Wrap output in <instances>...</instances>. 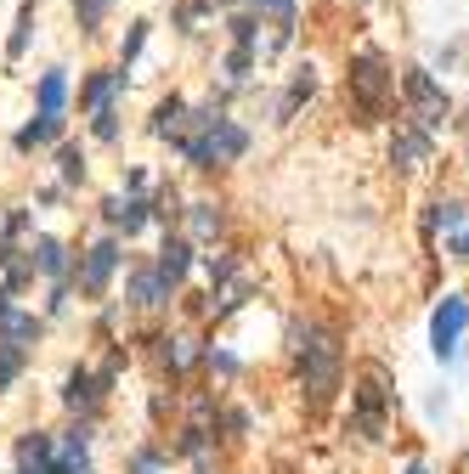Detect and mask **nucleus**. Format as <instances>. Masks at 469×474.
I'll return each instance as SVG.
<instances>
[{
  "label": "nucleus",
  "mask_w": 469,
  "mask_h": 474,
  "mask_svg": "<svg viewBox=\"0 0 469 474\" xmlns=\"http://www.w3.org/2000/svg\"><path fill=\"white\" fill-rule=\"evenodd\" d=\"M254 6H261V12H277V17H289V12H294V0H254Z\"/></svg>",
  "instance_id": "nucleus-31"
},
{
  "label": "nucleus",
  "mask_w": 469,
  "mask_h": 474,
  "mask_svg": "<svg viewBox=\"0 0 469 474\" xmlns=\"http://www.w3.org/2000/svg\"><path fill=\"white\" fill-rule=\"evenodd\" d=\"M193 232L198 237H216L221 232V209L216 204H193Z\"/></svg>",
  "instance_id": "nucleus-23"
},
{
  "label": "nucleus",
  "mask_w": 469,
  "mask_h": 474,
  "mask_svg": "<svg viewBox=\"0 0 469 474\" xmlns=\"http://www.w3.org/2000/svg\"><path fill=\"white\" fill-rule=\"evenodd\" d=\"M464 328H469V299L446 294L441 305H436V316H430V344H436V356H441V361H446V356H458Z\"/></svg>",
  "instance_id": "nucleus-3"
},
{
  "label": "nucleus",
  "mask_w": 469,
  "mask_h": 474,
  "mask_svg": "<svg viewBox=\"0 0 469 474\" xmlns=\"http://www.w3.org/2000/svg\"><path fill=\"white\" fill-rule=\"evenodd\" d=\"M57 164H62V181H79V176H85V159H79V147H62V153H57Z\"/></svg>",
  "instance_id": "nucleus-26"
},
{
  "label": "nucleus",
  "mask_w": 469,
  "mask_h": 474,
  "mask_svg": "<svg viewBox=\"0 0 469 474\" xmlns=\"http://www.w3.org/2000/svg\"><path fill=\"white\" fill-rule=\"evenodd\" d=\"M23 361H29L23 344H0V390H12V384L23 378Z\"/></svg>",
  "instance_id": "nucleus-18"
},
{
  "label": "nucleus",
  "mask_w": 469,
  "mask_h": 474,
  "mask_svg": "<svg viewBox=\"0 0 469 474\" xmlns=\"http://www.w3.org/2000/svg\"><path fill=\"white\" fill-rule=\"evenodd\" d=\"M249 68H254V46H238V51L226 57V74H232V79H244Z\"/></svg>",
  "instance_id": "nucleus-27"
},
{
  "label": "nucleus",
  "mask_w": 469,
  "mask_h": 474,
  "mask_svg": "<svg viewBox=\"0 0 469 474\" xmlns=\"http://www.w3.org/2000/svg\"><path fill=\"white\" fill-rule=\"evenodd\" d=\"M62 401H69L74 413H91V406L102 401V384H97V373L74 368V373H69V384H62Z\"/></svg>",
  "instance_id": "nucleus-10"
},
{
  "label": "nucleus",
  "mask_w": 469,
  "mask_h": 474,
  "mask_svg": "<svg viewBox=\"0 0 469 474\" xmlns=\"http://www.w3.org/2000/svg\"><path fill=\"white\" fill-rule=\"evenodd\" d=\"M29 29H34V6H23V12H17V29H12V40H6V57H23V46H29Z\"/></svg>",
  "instance_id": "nucleus-22"
},
{
  "label": "nucleus",
  "mask_w": 469,
  "mask_h": 474,
  "mask_svg": "<svg viewBox=\"0 0 469 474\" xmlns=\"http://www.w3.org/2000/svg\"><path fill=\"white\" fill-rule=\"evenodd\" d=\"M29 260H34L40 277H62V271H69V249H62L57 237H40V243L29 249Z\"/></svg>",
  "instance_id": "nucleus-14"
},
{
  "label": "nucleus",
  "mask_w": 469,
  "mask_h": 474,
  "mask_svg": "<svg viewBox=\"0 0 469 474\" xmlns=\"http://www.w3.org/2000/svg\"><path fill=\"white\" fill-rule=\"evenodd\" d=\"M153 266H159V277H164V283L176 288L181 277L193 271V243H181V237H170V243L159 249V260H153Z\"/></svg>",
  "instance_id": "nucleus-9"
},
{
  "label": "nucleus",
  "mask_w": 469,
  "mask_h": 474,
  "mask_svg": "<svg viewBox=\"0 0 469 474\" xmlns=\"http://www.w3.org/2000/svg\"><path fill=\"white\" fill-rule=\"evenodd\" d=\"M17 474H51V463H34V469H17Z\"/></svg>",
  "instance_id": "nucleus-33"
},
{
  "label": "nucleus",
  "mask_w": 469,
  "mask_h": 474,
  "mask_svg": "<svg viewBox=\"0 0 469 474\" xmlns=\"http://www.w3.org/2000/svg\"><path fill=\"white\" fill-rule=\"evenodd\" d=\"M131 474H164V458H159V451H136V458H131Z\"/></svg>",
  "instance_id": "nucleus-28"
},
{
  "label": "nucleus",
  "mask_w": 469,
  "mask_h": 474,
  "mask_svg": "<svg viewBox=\"0 0 469 474\" xmlns=\"http://www.w3.org/2000/svg\"><path fill=\"white\" fill-rule=\"evenodd\" d=\"M300 373H306V390H311L317 406H323V401L339 390V344H334L328 333L311 328V344L300 351Z\"/></svg>",
  "instance_id": "nucleus-2"
},
{
  "label": "nucleus",
  "mask_w": 469,
  "mask_h": 474,
  "mask_svg": "<svg viewBox=\"0 0 469 474\" xmlns=\"http://www.w3.org/2000/svg\"><path fill=\"white\" fill-rule=\"evenodd\" d=\"M91 131H97L102 141H114V136H119V114H114V107H108V102H102V107H97V124H91Z\"/></svg>",
  "instance_id": "nucleus-25"
},
{
  "label": "nucleus",
  "mask_w": 469,
  "mask_h": 474,
  "mask_svg": "<svg viewBox=\"0 0 469 474\" xmlns=\"http://www.w3.org/2000/svg\"><path fill=\"white\" fill-rule=\"evenodd\" d=\"M62 102H69V74L62 68L40 74V114H62Z\"/></svg>",
  "instance_id": "nucleus-16"
},
{
  "label": "nucleus",
  "mask_w": 469,
  "mask_h": 474,
  "mask_svg": "<svg viewBox=\"0 0 469 474\" xmlns=\"http://www.w3.org/2000/svg\"><path fill=\"white\" fill-rule=\"evenodd\" d=\"M164 299H170V283L159 277V266H142V271H131V305L153 311V305H164Z\"/></svg>",
  "instance_id": "nucleus-8"
},
{
  "label": "nucleus",
  "mask_w": 469,
  "mask_h": 474,
  "mask_svg": "<svg viewBox=\"0 0 469 474\" xmlns=\"http://www.w3.org/2000/svg\"><path fill=\"white\" fill-rule=\"evenodd\" d=\"M142 40H147V23H131V34H124V51H119V57L131 62V57L142 51Z\"/></svg>",
  "instance_id": "nucleus-30"
},
{
  "label": "nucleus",
  "mask_w": 469,
  "mask_h": 474,
  "mask_svg": "<svg viewBox=\"0 0 469 474\" xmlns=\"http://www.w3.org/2000/svg\"><path fill=\"white\" fill-rule=\"evenodd\" d=\"M311 91H317V79H311V68H300V79L289 85V96H283V107H277V119H289V114H294V107H300V102H306Z\"/></svg>",
  "instance_id": "nucleus-20"
},
{
  "label": "nucleus",
  "mask_w": 469,
  "mask_h": 474,
  "mask_svg": "<svg viewBox=\"0 0 469 474\" xmlns=\"http://www.w3.org/2000/svg\"><path fill=\"white\" fill-rule=\"evenodd\" d=\"M401 91H408V102L424 114V124H430V131L446 119V107H453V102H446V91H441V85L424 74V68H408V74H401Z\"/></svg>",
  "instance_id": "nucleus-4"
},
{
  "label": "nucleus",
  "mask_w": 469,
  "mask_h": 474,
  "mask_svg": "<svg viewBox=\"0 0 469 474\" xmlns=\"http://www.w3.org/2000/svg\"><path fill=\"white\" fill-rule=\"evenodd\" d=\"M153 136H170V141L187 136V102H176V96L159 102V114H153Z\"/></svg>",
  "instance_id": "nucleus-15"
},
{
  "label": "nucleus",
  "mask_w": 469,
  "mask_h": 474,
  "mask_svg": "<svg viewBox=\"0 0 469 474\" xmlns=\"http://www.w3.org/2000/svg\"><path fill=\"white\" fill-rule=\"evenodd\" d=\"M108 6H114V0H74V17H79V29L91 34V29L102 23V17H108Z\"/></svg>",
  "instance_id": "nucleus-21"
},
{
  "label": "nucleus",
  "mask_w": 469,
  "mask_h": 474,
  "mask_svg": "<svg viewBox=\"0 0 469 474\" xmlns=\"http://www.w3.org/2000/svg\"><path fill=\"white\" fill-rule=\"evenodd\" d=\"M254 34H261L254 17H232V40H238V46H254Z\"/></svg>",
  "instance_id": "nucleus-29"
},
{
  "label": "nucleus",
  "mask_w": 469,
  "mask_h": 474,
  "mask_svg": "<svg viewBox=\"0 0 469 474\" xmlns=\"http://www.w3.org/2000/svg\"><path fill=\"white\" fill-rule=\"evenodd\" d=\"M379 429H385V378L368 373V378H362V390H356V435L379 441Z\"/></svg>",
  "instance_id": "nucleus-5"
},
{
  "label": "nucleus",
  "mask_w": 469,
  "mask_h": 474,
  "mask_svg": "<svg viewBox=\"0 0 469 474\" xmlns=\"http://www.w3.org/2000/svg\"><path fill=\"white\" fill-rule=\"evenodd\" d=\"M391 159H396L401 169H418L424 159H430V131H401L396 147H391Z\"/></svg>",
  "instance_id": "nucleus-13"
},
{
  "label": "nucleus",
  "mask_w": 469,
  "mask_h": 474,
  "mask_svg": "<svg viewBox=\"0 0 469 474\" xmlns=\"http://www.w3.org/2000/svg\"><path fill=\"white\" fill-rule=\"evenodd\" d=\"M57 136H62V114H40L34 124L17 131V153H34V147H46V141H57Z\"/></svg>",
  "instance_id": "nucleus-12"
},
{
  "label": "nucleus",
  "mask_w": 469,
  "mask_h": 474,
  "mask_svg": "<svg viewBox=\"0 0 469 474\" xmlns=\"http://www.w3.org/2000/svg\"><path fill=\"white\" fill-rule=\"evenodd\" d=\"M119 85H124V74H97L91 85H85V107H102V102L119 91Z\"/></svg>",
  "instance_id": "nucleus-19"
},
{
  "label": "nucleus",
  "mask_w": 469,
  "mask_h": 474,
  "mask_svg": "<svg viewBox=\"0 0 469 474\" xmlns=\"http://www.w3.org/2000/svg\"><path fill=\"white\" fill-rule=\"evenodd\" d=\"M51 458H57V446H51V435H40V429L17 441V469H34V463H51Z\"/></svg>",
  "instance_id": "nucleus-17"
},
{
  "label": "nucleus",
  "mask_w": 469,
  "mask_h": 474,
  "mask_svg": "<svg viewBox=\"0 0 469 474\" xmlns=\"http://www.w3.org/2000/svg\"><path fill=\"white\" fill-rule=\"evenodd\" d=\"M114 266H119V243H114V237H102L97 249H85L79 288H85V294H102V288H108V277H114Z\"/></svg>",
  "instance_id": "nucleus-6"
},
{
  "label": "nucleus",
  "mask_w": 469,
  "mask_h": 474,
  "mask_svg": "<svg viewBox=\"0 0 469 474\" xmlns=\"http://www.w3.org/2000/svg\"><path fill=\"white\" fill-rule=\"evenodd\" d=\"M453 254H458V260H469V226L458 232V243H453Z\"/></svg>",
  "instance_id": "nucleus-32"
},
{
  "label": "nucleus",
  "mask_w": 469,
  "mask_h": 474,
  "mask_svg": "<svg viewBox=\"0 0 469 474\" xmlns=\"http://www.w3.org/2000/svg\"><path fill=\"white\" fill-rule=\"evenodd\" d=\"M102 214H108V226H124V237H131V232L147 226V214H153V209H147L142 198H108V204H102Z\"/></svg>",
  "instance_id": "nucleus-11"
},
{
  "label": "nucleus",
  "mask_w": 469,
  "mask_h": 474,
  "mask_svg": "<svg viewBox=\"0 0 469 474\" xmlns=\"http://www.w3.org/2000/svg\"><path fill=\"white\" fill-rule=\"evenodd\" d=\"M430 226L458 232V226H464V204H436V209H430Z\"/></svg>",
  "instance_id": "nucleus-24"
},
{
  "label": "nucleus",
  "mask_w": 469,
  "mask_h": 474,
  "mask_svg": "<svg viewBox=\"0 0 469 474\" xmlns=\"http://www.w3.org/2000/svg\"><path fill=\"white\" fill-rule=\"evenodd\" d=\"M391 68H385V57H373V51H362L351 57V102L362 107V119H379L385 114V102H391Z\"/></svg>",
  "instance_id": "nucleus-1"
},
{
  "label": "nucleus",
  "mask_w": 469,
  "mask_h": 474,
  "mask_svg": "<svg viewBox=\"0 0 469 474\" xmlns=\"http://www.w3.org/2000/svg\"><path fill=\"white\" fill-rule=\"evenodd\" d=\"M34 339H40V316L34 311H17L12 294L0 288V344H23V351H29Z\"/></svg>",
  "instance_id": "nucleus-7"
}]
</instances>
